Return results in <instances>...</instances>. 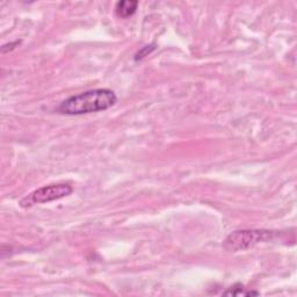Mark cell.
I'll return each mask as SVG.
<instances>
[{
  "label": "cell",
  "mask_w": 297,
  "mask_h": 297,
  "mask_svg": "<svg viewBox=\"0 0 297 297\" xmlns=\"http://www.w3.org/2000/svg\"><path fill=\"white\" fill-rule=\"evenodd\" d=\"M118 102L115 92L108 89L86 91L61 102L57 112L63 115H83L110 110Z\"/></svg>",
  "instance_id": "cell-1"
},
{
  "label": "cell",
  "mask_w": 297,
  "mask_h": 297,
  "mask_svg": "<svg viewBox=\"0 0 297 297\" xmlns=\"http://www.w3.org/2000/svg\"><path fill=\"white\" fill-rule=\"evenodd\" d=\"M274 238V232L268 230H237L225 238L223 248L231 252L252 249L260 242L269 241Z\"/></svg>",
  "instance_id": "cell-2"
},
{
  "label": "cell",
  "mask_w": 297,
  "mask_h": 297,
  "mask_svg": "<svg viewBox=\"0 0 297 297\" xmlns=\"http://www.w3.org/2000/svg\"><path fill=\"white\" fill-rule=\"evenodd\" d=\"M73 192V188L69 183H52V185L43 186L33 192L26 198L20 201V206L28 208L34 204L48 203L69 196Z\"/></svg>",
  "instance_id": "cell-3"
},
{
  "label": "cell",
  "mask_w": 297,
  "mask_h": 297,
  "mask_svg": "<svg viewBox=\"0 0 297 297\" xmlns=\"http://www.w3.org/2000/svg\"><path fill=\"white\" fill-rule=\"evenodd\" d=\"M137 7H139V2L136 0H123V2L116 3L115 12L121 18H129L135 14Z\"/></svg>",
  "instance_id": "cell-4"
},
{
  "label": "cell",
  "mask_w": 297,
  "mask_h": 297,
  "mask_svg": "<svg viewBox=\"0 0 297 297\" xmlns=\"http://www.w3.org/2000/svg\"><path fill=\"white\" fill-rule=\"evenodd\" d=\"M224 295H233V296H237V295H245V296H250V295H259L258 291H246L245 288L241 286V284H235V286L229 288L227 291L223 292Z\"/></svg>",
  "instance_id": "cell-5"
},
{
  "label": "cell",
  "mask_w": 297,
  "mask_h": 297,
  "mask_svg": "<svg viewBox=\"0 0 297 297\" xmlns=\"http://www.w3.org/2000/svg\"><path fill=\"white\" fill-rule=\"evenodd\" d=\"M154 49H156V47H154V44H151V45H145V47H144L143 49H141L140 51L136 53L135 60H136V61L142 60V58H144L145 56H148L150 52L153 51Z\"/></svg>",
  "instance_id": "cell-6"
},
{
  "label": "cell",
  "mask_w": 297,
  "mask_h": 297,
  "mask_svg": "<svg viewBox=\"0 0 297 297\" xmlns=\"http://www.w3.org/2000/svg\"><path fill=\"white\" fill-rule=\"evenodd\" d=\"M20 44V41H15L13 43H8V44H4L2 47V52L3 53H6L8 51H11V50H13L15 48V45Z\"/></svg>",
  "instance_id": "cell-7"
}]
</instances>
